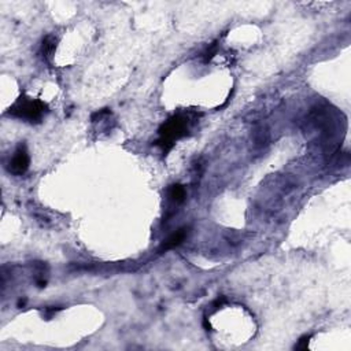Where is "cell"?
Returning <instances> with one entry per match:
<instances>
[{"instance_id": "obj_1", "label": "cell", "mask_w": 351, "mask_h": 351, "mask_svg": "<svg viewBox=\"0 0 351 351\" xmlns=\"http://www.w3.org/2000/svg\"><path fill=\"white\" fill-rule=\"evenodd\" d=\"M48 111V107L44 102L39 99L21 96L17 99L14 105L9 109L7 114L18 120L28 121V122H40L43 120L44 114Z\"/></svg>"}, {"instance_id": "obj_2", "label": "cell", "mask_w": 351, "mask_h": 351, "mask_svg": "<svg viewBox=\"0 0 351 351\" xmlns=\"http://www.w3.org/2000/svg\"><path fill=\"white\" fill-rule=\"evenodd\" d=\"M187 125L188 122L185 117L180 114L172 117L159 128V139L155 141V144L159 145L164 153H169L176 140L187 135Z\"/></svg>"}, {"instance_id": "obj_3", "label": "cell", "mask_w": 351, "mask_h": 351, "mask_svg": "<svg viewBox=\"0 0 351 351\" xmlns=\"http://www.w3.org/2000/svg\"><path fill=\"white\" fill-rule=\"evenodd\" d=\"M30 158L28 154V149L24 144H21L17 151L13 155L10 164H9V172L14 176H22L26 173V170L29 169Z\"/></svg>"}, {"instance_id": "obj_4", "label": "cell", "mask_w": 351, "mask_h": 351, "mask_svg": "<svg viewBox=\"0 0 351 351\" xmlns=\"http://www.w3.org/2000/svg\"><path fill=\"white\" fill-rule=\"evenodd\" d=\"M185 236H187V229H178V231H176L174 233H172V235L169 236L168 239L162 243V245H161V253L172 250L174 247L181 244L184 241V239H185Z\"/></svg>"}, {"instance_id": "obj_5", "label": "cell", "mask_w": 351, "mask_h": 351, "mask_svg": "<svg viewBox=\"0 0 351 351\" xmlns=\"http://www.w3.org/2000/svg\"><path fill=\"white\" fill-rule=\"evenodd\" d=\"M57 43H58V39L55 36H47L45 39L43 40V44H41V54H43V58L45 61H51L55 54V49H57Z\"/></svg>"}, {"instance_id": "obj_6", "label": "cell", "mask_w": 351, "mask_h": 351, "mask_svg": "<svg viewBox=\"0 0 351 351\" xmlns=\"http://www.w3.org/2000/svg\"><path fill=\"white\" fill-rule=\"evenodd\" d=\"M169 197L176 203H181L185 199V188L180 184H174L169 188Z\"/></svg>"}, {"instance_id": "obj_7", "label": "cell", "mask_w": 351, "mask_h": 351, "mask_svg": "<svg viewBox=\"0 0 351 351\" xmlns=\"http://www.w3.org/2000/svg\"><path fill=\"white\" fill-rule=\"evenodd\" d=\"M217 51H218V45H217V43H213L212 45L205 51V54H203V62L205 63L210 62V61L216 57Z\"/></svg>"}, {"instance_id": "obj_8", "label": "cell", "mask_w": 351, "mask_h": 351, "mask_svg": "<svg viewBox=\"0 0 351 351\" xmlns=\"http://www.w3.org/2000/svg\"><path fill=\"white\" fill-rule=\"evenodd\" d=\"M309 340H310V335H305L299 339V343L295 346V348L298 350H306L309 347Z\"/></svg>"}]
</instances>
